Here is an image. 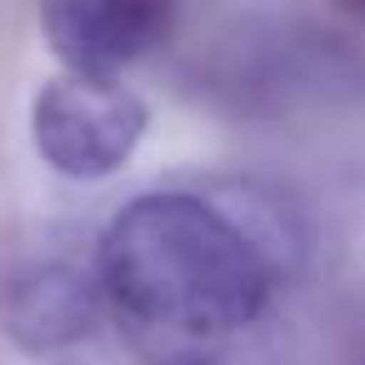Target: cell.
<instances>
[{"mask_svg": "<svg viewBox=\"0 0 365 365\" xmlns=\"http://www.w3.org/2000/svg\"><path fill=\"white\" fill-rule=\"evenodd\" d=\"M96 275L120 315L185 340L245 330L280 285L205 190L135 195L106 225Z\"/></svg>", "mask_w": 365, "mask_h": 365, "instance_id": "6da1fadb", "label": "cell"}, {"mask_svg": "<svg viewBox=\"0 0 365 365\" xmlns=\"http://www.w3.org/2000/svg\"><path fill=\"white\" fill-rule=\"evenodd\" d=\"M51 51L66 61V76L115 81L130 61L155 51L170 31V11L155 0H66L41 16Z\"/></svg>", "mask_w": 365, "mask_h": 365, "instance_id": "277c9868", "label": "cell"}, {"mask_svg": "<svg viewBox=\"0 0 365 365\" xmlns=\"http://www.w3.org/2000/svg\"><path fill=\"white\" fill-rule=\"evenodd\" d=\"M355 16H360V21H365V11H355Z\"/></svg>", "mask_w": 365, "mask_h": 365, "instance_id": "52a82bcc", "label": "cell"}, {"mask_svg": "<svg viewBox=\"0 0 365 365\" xmlns=\"http://www.w3.org/2000/svg\"><path fill=\"white\" fill-rule=\"evenodd\" d=\"M31 135L41 160L56 175L101 180V175H115L135 155L145 135V106L120 81L56 76L36 91Z\"/></svg>", "mask_w": 365, "mask_h": 365, "instance_id": "7a4b0ae2", "label": "cell"}, {"mask_svg": "<svg viewBox=\"0 0 365 365\" xmlns=\"http://www.w3.org/2000/svg\"><path fill=\"white\" fill-rule=\"evenodd\" d=\"M165 365H215V360H200V355H175V360H165Z\"/></svg>", "mask_w": 365, "mask_h": 365, "instance_id": "8992f818", "label": "cell"}, {"mask_svg": "<svg viewBox=\"0 0 365 365\" xmlns=\"http://www.w3.org/2000/svg\"><path fill=\"white\" fill-rule=\"evenodd\" d=\"M205 195L235 220V230L255 245V255L270 265L275 280H285L305 265L310 230H305V220L285 190L260 185V180H210Z\"/></svg>", "mask_w": 365, "mask_h": 365, "instance_id": "5b68a950", "label": "cell"}, {"mask_svg": "<svg viewBox=\"0 0 365 365\" xmlns=\"http://www.w3.org/2000/svg\"><path fill=\"white\" fill-rule=\"evenodd\" d=\"M106 290L76 260H21L0 280V325L21 350H66L101 320Z\"/></svg>", "mask_w": 365, "mask_h": 365, "instance_id": "3957f363", "label": "cell"}]
</instances>
